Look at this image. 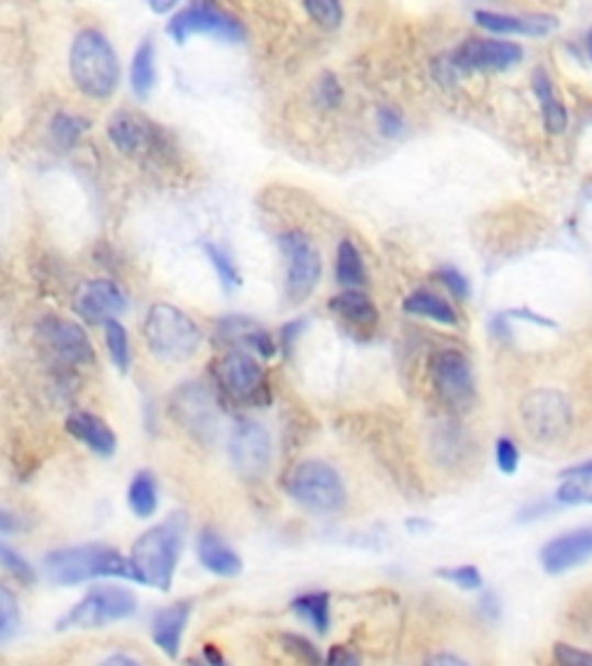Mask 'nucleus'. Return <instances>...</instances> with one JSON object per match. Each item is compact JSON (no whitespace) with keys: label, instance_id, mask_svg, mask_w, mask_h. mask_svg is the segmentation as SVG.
<instances>
[{"label":"nucleus","instance_id":"obj_34","mask_svg":"<svg viewBox=\"0 0 592 666\" xmlns=\"http://www.w3.org/2000/svg\"><path fill=\"white\" fill-rule=\"evenodd\" d=\"M437 576L466 592H477V590H481V586H484V576H481L477 565L443 567V569H437Z\"/></svg>","mask_w":592,"mask_h":666},{"label":"nucleus","instance_id":"obj_42","mask_svg":"<svg viewBox=\"0 0 592 666\" xmlns=\"http://www.w3.org/2000/svg\"><path fill=\"white\" fill-rule=\"evenodd\" d=\"M284 643H288V648L292 651V653H297V657L301 659V662H305V664H311V666H322L324 664V657L320 655V651L313 646V643L305 639V636H297V634H290V636H284Z\"/></svg>","mask_w":592,"mask_h":666},{"label":"nucleus","instance_id":"obj_24","mask_svg":"<svg viewBox=\"0 0 592 666\" xmlns=\"http://www.w3.org/2000/svg\"><path fill=\"white\" fill-rule=\"evenodd\" d=\"M328 308H332L334 313L338 318H343L345 322L361 326V329H372L380 320L376 303H372L370 297L359 290H345V292L336 295L332 301H328Z\"/></svg>","mask_w":592,"mask_h":666},{"label":"nucleus","instance_id":"obj_1","mask_svg":"<svg viewBox=\"0 0 592 666\" xmlns=\"http://www.w3.org/2000/svg\"><path fill=\"white\" fill-rule=\"evenodd\" d=\"M186 530V514L177 512L142 532L139 540L133 544V551H130L133 579L150 588L169 590L183 553Z\"/></svg>","mask_w":592,"mask_h":666},{"label":"nucleus","instance_id":"obj_29","mask_svg":"<svg viewBox=\"0 0 592 666\" xmlns=\"http://www.w3.org/2000/svg\"><path fill=\"white\" fill-rule=\"evenodd\" d=\"M127 504L133 509V514L139 519H150L158 512L160 493H158L156 475L142 470L133 477V481L127 486Z\"/></svg>","mask_w":592,"mask_h":666},{"label":"nucleus","instance_id":"obj_19","mask_svg":"<svg viewBox=\"0 0 592 666\" xmlns=\"http://www.w3.org/2000/svg\"><path fill=\"white\" fill-rule=\"evenodd\" d=\"M174 414L192 433L206 435L215 426V403L202 385H186L174 396Z\"/></svg>","mask_w":592,"mask_h":666},{"label":"nucleus","instance_id":"obj_13","mask_svg":"<svg viewBox=\"0 0 592 666\" xmlns=\"http://www.w3.org/2000/svg\"><path fill=\"white\" fill-rule=\"evenodd\" d=\"M521 60V44L495 37H470L451 56V65L460 73H502Z\"/></svg>","mask_w":592,"mask_h":666},{"label":"nucleus","instance_id":"obj_2","mask_svg":"<svg viewBox=\"0 0 592 666\" xmlns=\"http://www.w3.org/2000/svg\"><path fill=\"white\" fill-rule=\"evenodd\" d=\"M70 75L86 98L107 100L114 96L121 79V65L116 49L104 33L96 29L77 33L70 47Z\"/></svg>","mask_w":592,"mask_h":666},{"label":"nucleus","instance_id":"obj_20","mask_svg":"<svg viewBox=\"0 0 592 666\" xmlns=\"http://www.w3.org/2000/svg\"><path fill=\"white\" fill-rule=\"evenodd\" d=\"M197 558H200L206 571L223 576V579H234V576L244 571L238 553L213 528H204L200 537H197Z\"/></svg>","mask_w":592,"mask_h":666},{"label":"nucleus","instance_id":"obj_36","mask_svg":"<svg viewBox=\"0 0 592 666\" xmlns=\"http://www.w3.org/2000/svg\"><path fill=\"white\" fill-rule=\"evenodd\" d=\"M0 565H3L21 584H33L37 579L33 565L24 558V555L16 553L12 546L3 542H0Z\"/></svg>","mask_w":592,"mask_h":666},{"label":"nucleus","instance_id":"obj_22","mask_svg":"<svg viewBox=\"0 0 592 666\" xmlns=\"http://www.w3.org/2000/svg\"><path fill=\"white\" fill-rule=\"evenodd\" d=\"M65 429L98 456H114L119 437L107 426V421L91 412H72L65 421Z\"/></svg>","mask_w":592,"mask_h":666},{"label":"nucleus","instance_id":"obj_35","mask_svg":"<svg viewBox=\"0 0 592 666\" xmlns=\"http://www.w3.org/2000/svg\"><path fill=\"white\" fill-rule=\"evenodd\" d=\"M303 10L311 14L315 24L322 29H338L343 24V5L336 3V0H309L303 3Z\"/></svg>","mask_w":592,"mask_h":666},{"label":"nucleus","instance_id":"obj_14","mask_svg":"<svg viewBox=\"0 0 592 666\" xmlns=\"http://www.w3.org/2000/svg\"><path fill=\"white\" fill-rule=\"evenodd\" d=\"M227 452L234 470L241 477L257 479L271 465V437L257 421H238L230 435Z\"/></svg>","mask_w":592,"mask_h":666},{"label":"nucleus","instance_id":"obj_48","mask_svg":"<svg viewBox=\"0 0 592 666\" xmlns=\"http://www.w3.org/2000/svg\"><path fill=\"white\" fill-rule=\"evenodd\" d=\"M479 611L484 613L489 620H495L502 611L500 597L493 590H484V595H481V599H479Z\"/></svg>","mask_w":592,"mask_h":666},{"label":"nucleus","instance_id":"obj_21","mask_svg":"<svg viewBox=\"0 0 592 666\" xmlns=\"http://www.w3.org/2000/svg\"><path fill=\"white\" fill-rule=\"evenodd\" d=\"M190 611H192V602H174L165 609H160L153 618V641H156V646L167 655V657H179L181 653V641H183V632L188 628L190 620Z\"/></svg>","mask_w":592,"mask_h":666},{"label":"nucleus","instance_id":"obj_39","mask_svg":"<svg viewBox=\"0 0 592 666\" xmlns=\"http://www.w3.org/2000/svg\"><path fill=\"white\" fill-rule=\"evenodd\" d=\"M495 463H498L500 473H504V475H514L518 470L521 452L512 437H500L495 442Z\"/></svg>","mask_w":592,"mask_h":666},{"label":"nucleus","instance_id":"obj_49","mask_svg":"<svg viewBox=\"0 0 592 666\" xmlns=\"http://www.w3.org/2000/svg\"><path fill=\"white\" fill-rule=\"evenodd\" d=\"M96 666H146V664L127 653H112V655L102 657Z\"/></svg>","mask_w":592,"mask_h":666},{"label":"nucleus","instance_id":"obj_10","mask_svg":"<svg viewBox=\"0 0 592 666\" xmlns=\"http://www.w3.org/2000/svg\"><path fill=\"white\" fill-rule=\"evenodd\" d=\"M433 389L440 401L456 410L468 412L474 403V373L463 352L440 349L431 362Z\"/></svg>","mask_w":592,"mask_h":666},{"label":"nucleus","instance_id":"obj_28","mask_svg":"<svg viewBox=\"0 0 592 666\" xmlns=\"http://www.w3.org/2000/svg\"><path fill=\"white\" fill-rule=\"evenodd\" d=\"M403 310L407 315L426 318L431 322L445 324V326H456L458 324L454 306L449 301H445L443 297H437V295L426 292V290H416L410 297H405Z\"/></svg>","mask_w":592,"mask_h":666},{"label":"nucleus","instance_id":"obj_4","mask_svg":"<svg viewBox=\"0 0 592 666\" xmlns=\"http://www.w3.org/2000/svg\"><path fill=\"white\" fill-rule=\"evenodd\" d=\"M144 336L150 352L163 362H188L202 345L200 326L181 308L171 303L150 306Z\"/></svg>","mask_w":592,"mask_h":666},{"label":"nucleus","instance_id":"obj_17","mask_svg":"<svg viewBox=\"0 0 592 666\" xmlns=\"http://www.w3.org/2000/svg\"><path fill=\"white\" fill-rule=\"evenodd\" d=\"M592 555V530L577 528L546 542L539 551V563L546 574L558 576L579 567Z\"/></svg>","mask_w":592,"mask_h":666},{"label":"nucleus","instance_id":"obj_16","mask_svg":"<svg viewBox=\"0 0 592 666\" xmlns=\"http://www.w3.org/2000/svg\"><path fill=\"white\" fill-rule=\"evenodd\" d=\"M72 308L83 322L107 324L116 320L127 308V297L119 282L109 278H96L77 287Z\"/></svg>","mask_w":592,"mask_h":666},{"label":"nucleus","instance_id":"obj_37","mask_svg":"<svg viewBox=\"0 0 592 666\" xmlns=\"http://www.w3.org/2000/svg\"><path fill=\"white\" fill-rule=\"evenodd\" d=\"M19 620L21 613L14 595L8 588L0 586V643L8 641L16 632Z\"/></svg>","mask_w":592,"mask_h":666},{"label":"nucleus","instance_id":"obj_46","mask_svg":"<svg viewBox=\"0 0 592 666\" xmlns=\"http://www.w3.org/2000/svg\"><path fill=\"white\" fill-rule=\"evenodd\" d=\"M188 666H230V664L223 657V653L217 651L215 646H206L200 657H194V659L188 662Z\"/></svg>","mask_w":592,"mask_h":666},{"label":"nucleus","instance_id":"obj_53","mask_svg":"<svg viewBox=\"0 0 592 666\" xmlns=\"http://www.w3.org/2000/svg\"><path fill=\"white\" fill-rule=\"evenodd\" d=\"M588 52H590V58H592V31L588 33Z\"/></svg>","mask_w":592,"mask_h":666},{"label":"nucleus","instance_id":"obj_52","mask_svg":"<svg viewBox=\"0 0 592 666\" xmlns=\"http://www.w3.org/2000/svg\"><path fill=\"white\" fill-rule=\"evenodd\" d=\"M177 8H179L177 0H167V3H165V0H163V3H160V0H153V3H150V10L156 14H169L171 10H177Z\"/></svg>","mask_w":592,"mask_h":666},{"label":"nucleus","instance_id":"obj_15","mask_svg":"<svg viewBox=\"0 0 592 666\" xmlns=\"http://www.w3.org/2000/svg\"><path fill=\"white\" fill-rule=\"evenodd\" d=\"M37 338L60 364L89 366L96 362L93 345L77 322L63 318H45L37 324Z\"/></svg>","mask_w":592,"mask_h":666},{"label":"nucleus","instance_id":"obj_27","mask_svg":"<svg viewBox=\"0 0 592 666\" xmlns=\"http://www.w3.org/2000/svg\"><path fill=\"white\" fill-rule=\"evenodd\" d=\"M560 477L562 481L556 491V500L560 504H592V460L567 468Z\"/></svg>","mask_w":592,"mask_h":666},{"label":"nucleus","instance_id":"obj_5","mask_svg":"<svg viewBox=\"0 0 592 666\" xmlns=\"http://www.w3.org/2000/svg\"><path fill=\"white\" fill-rule=\"evenodd\" d=\"M284 488H288L292 500L315 514H336L347 502L340 473L334 465L317 458L294 465L288 479H284Z\"/></svg>","mask_w":592,"mask_h":666},{"label":"nucleus","instance_id":"obj_38","mask_svg":"<svg viewBox=\"0 0 592 666\" xmlns=\"http://www.w3.org/2000/svg\"><path fill=\"white\" fill-rule=\"evenodd\" d=\"M343 100V88L338 84V79L326 73L317 79V86H315V102L322 107V109H336Z\"/></svg>","mask_w":592,"mask_h":666},{"label":"nucleus","instance_id":"obj_9","mask_svg":"<svg viewBox=\"0 0 592 666\" xmlns=\"http://www.w3.org/2000/svg\"><path fill=\"white\" fill-rule=\"evenodd\" d=\"M169 37L174 42L183 44L192 35H213L225 42H244L246 40V26L241 21L211 3H192L179 10L169 19L167 24Z\"/></svg>","mask_w":592,"mask_h":666},{"label":"nucleus","instance_id":"obj_30","mask_svg":"<svg viewBox=\"0 0 592 666\" xmlns=\"http://www.w3.org/2000/svg\"><path fill=\"white\" fill-rule=\"evenodd\" d=\"M336 280L349 290H359L368 282V271L355 241L343 238L336 251Z\"/></svg>","mask_w":592,"mask_h":666},{"label":"nucleus","instance_id":"obj_18","mask_svg":"<svg viewBox=\"0 0 592 666\" xmlns=\"http://www.w3.org/2000/svg\"><path fill=\"white\" fill-rule=\"evenodd\" d=\"M474 24L493 35L544 37L558 29V19L554 14H512L495 10H477Z\"/></svg>","mask_w":592,"mask_h":666},{"label":"nucleus","instance_id":"obj_31","mask_svg":"<svg viewBox=\"0 0 592 666\" xmlns=\"http://www.w3.org/2000/svg\"><path fill=\"white\" fill-rule=\"evenodd\" d=\"M202 251H204L206 259L211 262V266H213V271H215L217 280H221V285L225 287L227 292H232L234 287H238V285H241V274H238L234 259L230 257V253H227L225 248L215 246V243L206 241L204 246H202Z\"/></svg>","mask_w":592,"mask_h":666},{"label":"nucleus","instance_id":"obj_11","mask_svg":"<svg viewBox=\"0 0 592 666\" xmlns=\"http://www.w3.org/2000/svg\"><path fill=\"white\" fill-rule=\"evenodd\" d=\"M278 243L284 259H288V287L284 290H288L290 301L303 303L305 299H311L322 278L320 251L301 230L282 232Z\"/></svg>","mask_w":592,"mask_h":666},{"label":"nucleus","instance_id":"obj_47","mask_svg":"<svg viewBox=\"0 0 592 666\" xmlns=\"http://www.w3.org/2000/svg\"><path fill=\"white\" fill-rule=\"evenodd\" d=\"M24 521H21L10 509L0 507V535H14V532L24 530Z\"/></svg>","mask_w":592,"mask_h":666},{"label":"nucleus","instance_id":"obj_3","mask_svg":"<svg viewBox=\"0 0 592 666\" xmlns=\"http://www.w3.org/2000/svg\"><path fill=\"white\" fill-rule=\"evenodd\" d=\"M45 571L58 586H77L91 579H104V576H121L133 579V567L123 555L102 544L68 546L52 551L45 558Z\"/></svg>","mask_w":592,"mask_h":666},{"label":"nucleus","instance_id":"obj_6","mask_svg":"<svg viewBox=\"0 0 592 666\" xmlns=\"http://www.w3.org/2000/svg\"><path fill=\"white\" fill-rule=\"evenodd\" d=\"M137 611V597L121 586H98L58 620V630H98Z\"/></svg>","mask_w":592,"mask_h":666},{"label":"nucleus","instance_id":"obj_7","mask_svg":"<svg viewBox=\"0 0 592 666\" xmlns=\"http://www.w3.org/2000/svg\"><path fill=\"white\" fill-rule=\"evenodd\" d=\"M521 419L525 433L541 444L558 442L572 429V406L558 389H537L523 398Z\"/></svg>","mask_w":592,"mask_h":666},{"label":"nucleus","instance_id":"obj_43","mask_svg":"<svg viewBox=\"0 0 592 666\" xmlns=\"http://www.w3.org/2000/svg\"><path fill=\"white\" fill-rule=\"evenodd\" d=\"M378 123H380V132H382L384 137H389V140L403 135V130H405L403 116L399 114L396 109H389V107H382V109H380Z\"/></svg>","mask_w":592,"mask_h":666},{"label":"nucleus","instance_id":"obj_32","mask_svg":"<svg viewBox=\"0 0 592 666\" xmlns=\"http://www.w3.org/2000/svg\"><path fill=\"white\" fill-rule=\"evenodd\" d=\"M86 130H89V121L81 116L65 114V111H58V114L52 119V137L63 151L72 148Z\"/></svg>","mask_w":592,"mask_h":666},{"label":"nucleus","instance_id":"obj_41","mask_svg":"<svg viewBox=\"0 0 592 666\" xmlns=\"http://www.w3.org/2000/svg\"><path fill=\"white\" fill-rule=\"evenodd\" d=\"M554 659L558 666H592V653L581 651L572 643H556Z\"/></svg>","mask_w":592,"mask_h":666},{"label":"nucleus","instance_id":"obj_45","mask_svg":"<svg viewBox=\"0 0 592 666\" xmlns=\"http://www.w3.org/2000/svg\"><path fill=\"white\" fill-rule=\"evenodd\" d=\"M305 331V320H290L288 324L280 326V343L284 352H292L297 341L301 338V333Z\"/></svg>","mask_w":592,"mask_h":666},{"label":"nucleus","instance_id":"obj_25","mask_svg":"<svg viewBox=\"0 0 592 666\" xmlns=\"http://www.w3.org/2000/svg\"><path fill=\"white\" fill-rule=\"evenodd\" d=\"M292 611L303 623H309L317 634H326L332 628V595L326 590L301 592L292 599Z\"/></svg>","mask_w":592,"mask_h":666},{"label":"nucleus","instance_id":"obj_26","mask_svg":"<svg viewBox=\"0 0 592 666\" xmlns=\"http://www.w3.org/2000/svg\"><path fill=\"white\" fill-rule=\"evenodd\" d=\"M156 42L146 37L133 56V65H130V86H133L137 100H146L150 96L153 88H156Z\"/></svg>","mask_w":592,"mask_h":666},{"label":"nucleus","instance_id":"obj_23","mask_svg":"<svg viewBox=\"0 0 592 666\" xmlns=\"http://www.w3.org/2000/svg\"><path fill=\"white\" fill-rule=\"evenodd\" d=\"M533 93H535V98L539 102L541 123H544L546 132H551V135H562V132L569 125L567 107L558 98L551 77H548L541 68H537L533 73Z\"/></svg>","mask_w":592,"mask_h":666},{"label":"nucleus","instance_id":"obj_8","mask_svg":"<svg viewBox=\"0 0 592 666\" xmlns=\"http://www.w3.org/2000/svg\"><path fill=\"white\" fill-rule=\"evenodd\" d=\"M107 135L123 155L137 160H156L158 155H167L169 142L163 127L153 121L135 114V111H116L107 123Z\"/></svg>","mask_w":592,"mask_h":666},{"label":"nucleus","instance_id":"obj_51","mask_svg":"<svg viewBox=\"0 0 592 666\" xmlns=\"http://www.w3.org/2000/svg\"><path fill=\"white\" fill-rule=\"evenodd\" d=\"M491 331L495 333L498 338H510V326H507V318L504 315H495L491 322Z\"/></svg>","mask_w":592,"mask_h":666},{"label":"nucleus","instance_id":"obj_40","mask_svg":"<svg viewBox=\"0 0 592 666\" xmlns=\"http://www.w3.org/2000/svg\"><path fill=\"white\" fill-rule=\"evenodd\" d=\"M437 280H440L456 299L470 297V280L460 274L456 266H440V269H437Z\"/></svg>","mask_w":592,"mask_h":666},{"label":"nucleus","instance_id":"obj_12","mask_svg":"<svg viewBox=\"0 0 592 666\" xmlns=\"http://www.w3.org/2000/svg\"><path fill=\"white\" fill-rule=\"evenodd\" d=\"M215 377L221 389L241 403L267 401V375L265 368L246 349H232L215 366Z\"/></svg>","mask_w":592,"mask_h":666},{"label":"nucleus","instance_id":"obj_33","mask_svg":"<svg viewBox=\"0 0 592 666\" xmlns=\"http://www.w3.org/2000/svg\"><path fill=\"white\" fill-rule=\"evenodd\" d=\"M104 343H107V352L112 364L121 370L127 373L130 368V341H127V331L121 322L112 320L104 324Z\"/></svg>","mask_w":592,"mask_h":666},{"label":"nucleus","instance_id":"obj_44","mask_svg":"<svg viewBox=\"0 0 592 666\" xmlns=\"http://www.w3.org/2000/svg\"><path fill=\"white\" fill-rule=\"evenodd\" d=\"M324 666H361V659L353 648L332 646L324 657Z\"/></svg>","mask_w":592,"mask_h":666},{"label":"nucleus","instance_id":"obj_50","mask_svg":"<svg viewBox=\"0 0 592 666\" xmlns=\"http://www.w3.org/2000/svg\"><path fill=\"white\" fill-rule=\"evenodd\" d=\"M424 666H470V664L454 653H435L424 662Z\"/></svg>","mask_w":592,"mask_h":666}]
</instances>
